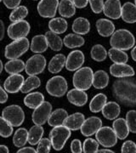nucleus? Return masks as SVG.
Masks as SVG:
<instances>
[{"mask_svg": "<svg viewBox=\"0 0 136 153\" xmlns=\"http://www.w3.org/2000/svg\"><path fill=\"white\" fill-rule=\"evenodd\" d=\"M102 127V121L97 117H90L84 120L80 128L82 134L83 136L89 137L94 134Z\"/></svg>", "mask_w": 136, "mask_h": 153, "instance_id": "ddd939ff", "label": "nucleus"}, {"mask_svg": "<svg viewBox=\"0 0 136 153\" xmlns=\"http://www.w3.org/2000/svg\"><path fill=\"white\" fill-rule=\"evenodd\" d=\"M107 55H109L110 59L114 63H127L129 60V56L123 50L111 48L109 49Z\"/></svg>", "mask_w": 136, "mask_h": 153, "instance_id": "58836bf2", "label": "nucleus"}, {"mask_svg": "<svg viewBox=\"0 0 136 153\" xmlns=\"http://www.w3.org/2000/svg\"><path fill=\"white\" fill-rule=\"evenodd\" d=\"M73 4L75 5L76 8L78 9H83L87 6L88 0H71Z\"/></svg>", "mask_w": 136, "mask_h": 153, "instance_id": "603ef678", "label": "nucleus"}, {"mask_svg": "<svg viewBox=\"0 0 136 153\" xmlns=\"http://www.w3.org/2000/svg\"><path fill=\"white\" fill-rule=\"evenodd\" d=\"M99 150V142L97 140L88 138L83 142L82 152L85 153H97Z\"/></svg>", "mask_w": 136, "mask_h": 153, "instance_id": "37998d69", "label": "nucleus"}, {"mask_svg": "<svg viewBox=\"0 0 136 153\" xmlns=\"http://www.w3.org/2000/svg\"><path fill=\"white\" fill-rule=\"evenodd\" d=\"M121 17L127 23L136 22V6L130 2L125 3L122 7Z\"/></svg>", "mask_w": 136, "mask_h": 153, "instance_id": "5701e85b", "label": "nucleus"}, {"mask_svg": "<svg viewBox=\"0 0 136 153\" xmlns=\"http://www.w3.org/2000/svg\"><path fill=\"white\" fill-rule=\"evenodd\" d=\"M52 112V105L48 101H44L37 108L34 109L32 119L34 124L44 125L49 119V116Z\"/></svg>", "mask_w": 136, "mask_h": 153, "instance_id": "9b49d317", "label": "nucleus"}, {"mask_svg": "<svg viewBox=\"0 0 136 153\" xmlns=\"http://www.w3.org/2000/svg\"><path fill=\"white\" fill-rule=\"evenodd\" d=\"M45 38L47 39L48 45L50 49L54 51H60L63 46V41L56 33L49 31L45 33Z\"/></svg>", "mask_w": 136, "mask_h": 153, "instance_id": "f704fd0d", "label": "nucleus"}, {"mask_svg": "<svg viewBox=\"0 0 136 153\" xmlns=\"http://www.w3.org/2000/svg\"><path fill=\"white\" fill-rule=\"evenodd\" d=\"M110 73L115 77H127L135 75L134 68L126 63H114L110 66Z\"/></svg>", "mask_w": 136, "mask_h": 153, "instance_id": "f3484780", "label": "nucleus"}, {"mask_svg": "<svg viewBox=\"0 0 136 153\" xmlns=\"http://www.w3.org/2000/svg\"><path fill=\"white\" fill-rule=\"evenodd\" d=\"M13 134V126L3 117H0V136L9 138Z\"/></svg>", "mask_w": 136, "mask_h": 153, "instance_id": "79ce46f5", "label": "nucleus"}, {"mask_svg": "<svg viewBox=\"0 0 136 153\" xmlns=\"http://www.w3.org/2000/svg\"><path fill=\"white\" fill-rule=\"evenodd\" d=\"M3 69H4V65H3V62H2V60H0V74L2 73Z\"/></svg>", "mask_w": 136, "mask_h": 153, "instance_id": "bf43d9fd", "label": "nucleus"}, {"mask_svg": "<svg viewBox=\"0 0 136 153\" xmlns=\"http://www.w3.org/2000/svg\"><path fill=\"white\" fill-rule=\"evenodd\" d=\"M126 122L129 131L136 134V111L131 110L126 114Z\"/></svg>", "mask_w": 136, "mask_h": 153, "instance_id": "c03bdc74", "label": "nucleus"}, {"mask_svg": "<svg viewBox=\"0 0 136 153\" xmlns=\"http://www.w3.org/2000/svg\"><path fill=\"white\" fill-rule=\"evenodd\" d=\"M41 85V81L37 76H29L26 80H24L23 84L21 88V92L27 94L31 92L32 90L38 88Z\"/></svg>", "mask_w": 136, "mask_h": 153, "instance_id": "e433bc0d", "label": "nucleus"}, {"mask_svg": "<svg viewBox=\"0 0 136 153\" xmlns=\"http://www.w3.org/2000/svg\"><path fill=\"white\" fill-rule=\"evenodd\" d=\"M96 28L98 33L102 37H110L115 32L113 22L107 19H100L96 22Z\"/></svg>", "mask_w": 136, "mask_h": 153, "instance_id": "412c9836", "label": "nucleus"}, {"mask_svg": "<svg viewBox=\"0 0 136 153\" xmlns=\"http://www.w3.org/2000/svg\"><path fill=\"white\" fill-rule=\"evenodd\" d=\"M24 76L20 73L17 74H11L9 76L4 83V88L6 90L7 93L16 94L21 91L23 82H24Z\"/></svg>", "mask_w": 136, "mask_h": 153, "instance_id": "2eb2a0df", "label": "nucleus"}, {"mask_svg": "<svg viewBox=\"0 0 136 153\" xmlns=\"http://www.w3.org/2000/svg\"><path fill=\"white\" fill-rule=\"evenodd\" d=\"M85 43L84 38L82 37L81 35L78 34H73L70 33L66 35L64 39H63V44L68 49H75V48H79L82 47Z\"/></svg>", "mask_w": 136, "mask_h": 153, "instance_id": "c756f323", "label": "nucleus"}, {"mask_svg": "<svg viewBox=\"0 0 136 153\" xmlns=\"http://www.w3.org/2000/svg\"><path fill=\"white\" fill-rule=\"evenodd\" d=\"M30 48L29 40L27 38L14 40L5 47L4 56L8 60L18 59L23 55Z\"/></svg>", "mask_w": 136, "mask_h": 153, "instance_id": "20e7f679", "label": "nucleus"}, {"mask_svg": "<svg viewBox=\"0 0 136 153\" xmlns=\"http://www.w3.org/2000/svg\"><path fill=\"white\" fill-rule=\"evenodd\" d=\"M4 70L9 74H17L21 73L25 70V63L24 61L19 59L10 60L4 66Z\"/></svg>", "mask_w": 136, "mask_h": 153, "instance_id": "72a5a7b5", "label": "nucleus"}, {"mask_svg": "<svg viewBox=\"0 0 136 153\" xmlns=\"http://www.w3.org/2000/svg\"><path fill=\"white\" fill-rule=\"evenodd\" d=\"M71 151L72 153L82 152V143L79 140H73L71 143Z\"/></svg>", "mask_w": 136, "mask_h": 153, "instance_id": "09e8293b", "label": "nucleus"}, {"mask_svg": "<svg viewBox=\"0 0 136 153\" xmlns=\"http://www.w3.org/2000/svg\"><path fill=\"white\" fill-rule=\"evenodd\" d=\"M131 56H132V59L136 61V46L134 48V49H132V51H131Z\"/></svg>", "mask_w": 136, "mask_h": 153, "instance_id": "4d7b16f0", "label": "nucleus"}, {"mask_svg": "<svg viewBox=\"0 0 136 153\" xmlns=\"http://www.w3.org/2000/svg\"><path fill=\"white\" fill-rule=\"evenodd\" d=\"M85 57L81 50H74L71 52L65 60V68L70 71H74L81 68L84 63Z\"/></svg>", "mask_w": 136, "mask_h": 153, "instance_id": "4468645a", "label": "nucleus"}, {"mask_svg": "<svg viewBox=\"0 0 136 153\" xmlns=\"http://www.w3.org/2000/svg\"><path fill=\"white\" fill-rule=\"evenodd\" d=\"M92 11L95 14H100L103 11L104 1L103 0H88Z\"/></svg>", "mask_w": 136, "mask_h": 153, "instance_id": "49530a36", "label": "nucleus"}, {"mask_svg": "<svg viewBox=\"0 0 136 153\" xmlns=\"http://www.w3.org/2000/svg\"><path fill=\"white\" fill-rule=\"evenodd\" d=\"M28 15V10L26 6L19 5L15 8L10 15V21L12 22H18L24 20Z\"/></svg>", "mask_w": 136, "mask_h": 153, "instance_id": "a19ab883", "label": "nucleus"}, {"mask_svg": "<svg viewBox=\"0 0 136 153\" xmlns=\"http://www.w3.org/2000/svg\"><path fill=\"white\" fill-rule=\"evenodd\" d=\"M103 12L106 16L112 20L119 19L122 14V6L120 0H106L104 4Z\"/></svg>", "mask_w": 136, "mask_h": 153, "instance_id": "dca6fc26", "label": "nucleus"}, {"mask_svg": "<svg viewBox=\"0 0 136 153\" xmlns=\"http://www.w3.org/2000/svg\"><path fill=\"white\" fill-rule=\"evenodd\" d=\"M46 66V59L43 55H33L25 64V71L29 76H36L42 73Z\"/></svg>", "mask_w": 136, "mask_h": 153, "instance_id": "6e6552de", "label": "nucleus"}, {"mask_svg": "<svg viewBox=\"0 0 136 153\" xmlns=\"http://www.w3.org/2000/svg\"><path fill=\"white\" fill-rule=\"evenodd\" d=\"M36 150L33 147H23L17 151V153H36Z\"/></svg>", "mask_w": 136, "mask_h": 153, "instance_id": "864d4df0", "label": "nucleus"}, {"mask_svg": "<svg viewBox=\"0 0 136 153\" xmlns=\"http://www.w3.org/2000/svg\"><path fill=\"white\" fill-rule=\"evenodd\" d=\"M135 6H136V0H135Z\"/></svg>", "mask_w": 136, "mask_h": 153, "instance_id": "052dcab7", "label": "nucleus"}, {"mask_svg": "<svg viewBox=\"0 0 136 153\" xmlns=\"http://www.w3.org/2000/svg\"><path fill=\"white\" fill-rule=\"evenodd\" d=\"M94 72L90 67H81L73 75L72 82L74 87L81 90H88L92 86Z\"/></svg>", "mask_w": 136, "mask_h": 153, "instance_id": "39448f33", "label": "nucleus"}, {"mask_svg": "<svg viewBox=\"0 0 136 153\" xmlns=\"http://www.w3.org/2000/svg\"><path fill=\"white\" fill-rule=\"evenodd\" d=\"M109 83L108 74L105 71L100 70L93 75L92 85L97 89H103Z\"/></svg>", "mask_w": 136, "mask_h": 153, "instance_id": "c85d7f7f", "label": "nucleus"}, {"mask_svg": "<svg viewBox=\"0 0 136 153\" xmlns=\"http://www.w3.org/2000/svg\"><path fill=\"white\" fill-rule=\"evenodd\" d=\"M103 116L108 120H114L117 118V117L120 115L121 108L120 105L117 102L111 101L106 102L104 107L101 110Z\"/></svg>", "mask_w": 136, "mask_h": 153, "instance_id": "4be33fe9", "label": "nucleus"}, {"mask_svg": "<svg viewBox=\"0 0 136 153\" xmlns=\"http://www.w3.org/2000/svg\"><path fill=\"white\" fill-rule=\"evenodd\" d=\"M65 56L63 54H58V55H55L50 60L49 63V66H48V70L49 72L53 73V74H56V73H59L63 67L65 65Z\"/></svg>", "mask_w": 136, "mask_h": 153, "instance_id": "393cba45", "label": "nucleus"}, {"mask_svg": "<svg viewBox=\"0 0 136 153\" xmlns=\"http://www.w3.org/2000/svg\"><path fill=\"white\" fill-rule=\"evenodd\" d=\"M2 1H3V0H0V3H1V2H2Z\"/></svg>", "mask_w": 136, "mask_h": 153, "instance_id": "680f3d73", "label": "nucleus"}, {"mask_svg": "<svg viewBox=\"0 0 136 153\" xmlns=\"http://www.w3.org/2000/svg\"><path fill=\"white\" fill-rule=\"evenodd\" d=\"M122 153H136V144L132 140H127L123 144Z\"/></svg>", "mask_w": 136, "mask_h": 153, "instance_id": "de8ad7c7", "label": "nucleus"}, {"mask_svg": "<svg viewBox=\"0 0 136 153\" xmlns=\"http://www.w3.org/2000/svg\"><path fill=\"white\" fill-rule=\"evenodd\" d=\"M8 98H9V96H8V94L6 92V90L0 85V103L1 104L6 103L8 100Z\"/></svg>", "mask_w": 136, "mask_h": 153, "instance_id": "3c124183", "label": "nucleus"}, {"mask_svg": "<svg viewBox=\"0 0 136 153\" xmlns=\"http://www.w3.org/2000/svg\"><path fill=\"white\" fill-rule=\"evenodd\" d=\"M9 148L4 145H0V153H9Z\"/></svg>", "mask_w": 136, "mask_h": 153, "instance_id": "6e6d98bb", "label": "nucleus"}, {"mask_svg": "<svg viewBox=\"0 0 136 153\" xmlns=\"http://www.w3.org/2000/svg\"><path fill=\"white\" fill-rule=\"evenodd\" d=\"M28 142V131L25 128H18L14 136H13V143L16 147H23Z\"/></svg>", "mask_w": 136, "mask_h": 153, "instance_id": "4c0bfd02", "label": "nucleus"}, {"mask_svg": "<svg viewBox=\"0 0 136 153\" xmlns=\"http://www.w3.org/2000/svg\"><path fill=\"white\" fill-rule=\"evenodd\" d=\"M34 1H36V0H34Z\"/></svg>", "mask_w": 136, "mask_h": 153, "instance_id": "e2e57ef3", "label": "nucleus"}, {"mask_svg": "<svg viewBox=\"0 0 136 153\" xmlns=\"http://www.w3.org/2000/svg\"><path fill=\"white\" fill-rule=\"evenodd\" d=\"M68 85L65 77L54 76L51 77L46 84V90L49 95L54 97H62L67 91Z\"/></svg>", "mask_w": 136, "mask_h": 153, "instance_id": "0eeeda50", "label": "nucleus"}, {"mask_svg": "<svg viewBox=\"0 0 136 153\" xmlns=\"http://www.w3.org/2000/svg\"><path fill=\"white\" fill-rule=\"evenodd\" d=\"M49 48L47 39L44 35H37L33 37L30 44V49L35 54H42Z\"/></svg>", "mask_w": 136, "mask_h": 153, "instance_id": "aec40b11", "label": "nucleus"}, {"mask_svg": "<svg viewBox=\"0 0 136 153\" xmlns=\"http://www.w3.org/2000/svg\"><path fill=\"white\" fill-rule=\"evenodd\" d=\"M72 30L78 35H86L90 31V23L86 18L78 17L73 22Z\"/></svg>", "mask_w": 136, "mask_h": 153, "instance_id": "cd10ccee", "label": "nucleus"}, {"mask_svg": "<svg viewBox=\"0 0 136 153\" xmlns=\"http://www.w3.org/2000/svg\"><path fill=\"white\" fill-rule=\"evenodd\" d=\"M90 55H91V58L93 60L98 61V62H101V61H104L106 59L107 52L102 45L95 44L91 49Z\"/></svg>", "mask_w": 136, "mask_h": 153, "instance_id": "ea45409f", "label": "nucleus"}, {"mask_svg": "<svg viewBox=\"0 0 136 153\" xmlns=\"http://www.w3.org/2000/svg\"><path fill=\"white\" fill-rule=\"evenodd\" d=\"M44 101V94L40 92L28 94L24 98V104L30 109H35Z\"/></svg>", "mask_w": 136, "mask_h": 153, "instance_id": "bb28decb", "label": "nucleus"}, {"mask_svg": "<svg viewBox=\"0 0 136 153\" xmlns=\"http://www.w3.org/2000/svg\"><path fill=\"white\" fill-rule=\"evenodd\" d=\"M135 44V38L134 35L126 29H119L113 33L111 37L110 44L112 48L121 49V50H129L133 48Z\"/></svg>", "mask_w": 136, "mask_h": 153, "instance_id": "f03ea898", "label": "nucleus"}, {"mask_svg": "<svg viewBox=\"0 0 136 153\" xmlns=\"http://www.w3.org/2000/svg\"><path fill=\"white\" fill-rule=\"evenodd\" d=\"M95 138L101 146L105 147H112L117 143V137L113 128L110 127H101L95 133Z\"/></svg>", "mask_w": 136, "mask_h": 153, "instance_id": "9d476101", "label": "nucleus"}, {"mask_svg": "<svg viewBox=\"0 0 136 153\" xmlns=\"http://www.w3.org/2000/svg\"><path fill=\"white\" fill-rule=\"evenodd\" d=\"M30 24L27 21H18L13 22L8 27L7 33L9 38L12 40H16L20 38H26L30 33Z\"/></svg>", "mask_w": 136, "mask_h": 153, "instance_id": "1a4fd4ad", "label": "nucleus"}, {"mask_svg": "<svg viewBox=\"0 0 136 153\" xmlns=\"http://www.w3.org/2000/svg\"><path fill=\"white\" fill-rule=\"evenodd\" d=\"M3 2L6 8L10 10H14L15 8L20 5L22 0H3Z\"/></svg>", "mask_w": 136, "mask_h": 153, "instance_id": "8fccbe9b", "label": "nucleus"}, {"mask_svg": "<svg viewBox=\"0 0 136 153\" xmlns=\"http://www.w3.org/2000/svg\"><path fill=\"white\" fill-rule=\"evenodd\" d=\"M67 22L63 18H53L49 22V30L56 34H62L67 30Z\"/></svg>", "mask_w": 136, "mask_h": 153, "instance_id": "473e14b6", "label": "nucleus"}, {"mask_svg": "<svg viewBox=\"0 0 136 153\" xmlns=\"http://www.w3.org/2000/svg\"><path fill=\"white\" fill-rule=\"evenodd\" d=\"M68 116V113L65 110L62 108H59L51 112L48 119V123L51 127H55V126L63 125V123Z\"/></svg>", "mask_w": 136, "mask_h": 153, "instance_id": "a878e982", "label": "nucleus"}, {"mask_svg": "<svg viewBox=\"0 0 136 153\" xmlns=\"http://www.w3.org/2000/svg\"><path fill=\"white\" fill-rule=\"evenodd\" d=\"M4 33H5L4 23L0 19V41H2L3 38H4Z\"/></svg>", "mask_w": 136, "mask_h": 153, "instance_id": "5fc2aeb1", "label": "nucleus"}, {"mask_svg": "<svg viewBox=\"0 0 136 153\" xmlns=\"http://www.w3.org/2000/svg\"><path fill=\"white\" fill-rule=\"evenodd\" d=\"M58 8L60 15L64 18H71L76 13V7L71 0H61Z\"/></svg>", "mask_w": 136, "mask_h": 153, "instance_id": "7c9ffc66", "label": "nucleus"}, {"mask_svg": "<svg viewBox=\"0 0 136 153\" xmlns=\"http://www.w3.org/2000/svg\"><path fill=\"white\" fill-rule=\"evenodd\" d=\"M84 120H85L84 115L80 112H76L70 116H67L63 123V125L68 128L70 130L76 131V130L80 129Z\"/></svg>", "mask_w": 136, "mask_h": 153, "instance_id": "6ab92c4d", "label": "nucleus"}, {"mask_svg": "<svg viewBox=\"0 0 136 153\" xmlns=\"http://www.w3.org/2000/svg\"><path fill=\"white\" fill-rule=\"evenodd\" d=\"M98 153H114L111 150H108V149H101V150H98Z\"/></svg>", "mask_w": 136, "mask_h": 153, "instance_id": "13d9d810", "label": "nucleus"}, {"mask_svg": "<svg viewBox=\"0 0 136 153\" xmlns=\"http://www.w3.org/2000/svg\"><path fill=\"white\" fill-rule=\"evenodd\" d=\"M112 127H113V130L117 134V137L119 140H124L129 134V129L127 124V122L123 118L116 119L112 123Z\"/></svg>", "mask_w": 136, "mask_h": 153, "instance_id": "b1692460", "label": "nucleus"}, {"mask_svg": "<svg viewBox=\"0 0 136 153\" xmlns=\"http://www.w3.org/2000/svg\"><path fill=\"white\" fill-rule=\"evenodd\" d=\"M2 117L13 127H19L25 121L24 111L20 105H17L6 106L2 111Z\"/></svg>", "mask_w": 136, "mask_h": 153, "instance_id": "423d86ee", "label": "nucleus"}, {"mask_svg": "<svg viewBox=\"0 0 136 153\" xmlns=\"http://www.w3.org/2000/svg\"><path fill=\"white\" fill-rule=\"evenodd\" d=\"M59 0H40L37 10L39 16L44 18H53L56 15Z\"/></svg>", "mask_w": 136, "mask_h": 153, "instance_id": "f8f14e48", "label": "nucleus"}, {"mask_svg": "<svg viewBox=\"0 0 136 153\" xmlns=\"http://www.w3.org/2000/svg\"><path fill=\"white\" fill-rule=\"evenodd\" d=\"M107 97L104 94H98L91 100L89 104V110L91 112L97 113L101 111L104 105L106 103Z\"/></svg>", "mask_w": 136, "mask_h": 153, "instance_id": "c9c22d12", "label": "nucleus"}, {"mask_svg": "<svg viewBox=\"0 0 136 153\" xmlns=\"http://www.w3.org/2000/svg\"><path fill=\"white\" fill-rule=\"evenodd\" d=\"M44 133V128L42 127V125L35 124L28 131V143L32 146L38 145L40 140L43 138Z\"/></svg>", "mask_w": 136, "mask_h": 153, "instance_id": "2f4dec72", "label": "nucleus"}, {"mask_svg": "<svg viewBox=\"0 0 136 153\" xmlns=\"http://www.w3.org/2000/svg\"><path fill=\"white\" fill-rule=\"evenodd\" d=\"M67 100L76 106H83L88 102V94L83 90L75 88L67 93Z\"/></svg>", "mask_w": 136, "mask_h": 153, "instance_id": "a211bd4d", "label": "nucleus"}, {"mask_svg": "<svg viewBox=\"0 0 136 153\" xmlns=\"http://www.w3.org/2000/svg\"><path fill=\"white\" fill-rule=\"evenodd\" d=\"M115 99L122 105L129 107L136 106V79L132 76L121 77L112 85Z\"/></svg>", "mask_w": 136, "mask_h": 153, "instance_id": "f257e3e1", "label": "nucleus"}, {"mask_svg": "<svg viewBox=\"0 0 136 153\" xmlns=\"http://www.w3.org/2000/svg\"><path fill=\"white\" fill-rule=\"evenodd\" d=\"M51 141L48 138H42L38 143L36 152L38 153H49L51 149Z\"/></svg>", "mask_w": 136, "mask_h": 153, "instance_id": "a18cd8bd", "label": "nucleus"}, {"mask_svg": "<svg viewBox=\"0 0 136 153\" xmlns=\"http://www.w3.org/2000/svg\"><path fill=\"white\" fill-rule=\"evenodd\" d=\"M71 137V130L64 125L55 126L49 133V140L55 151H60Z\"/></svg>", "mask_w": 136, "mask_h": 153, "instance_id": "7ed1b4c3", "label": "nucleus"}]
</instances>
